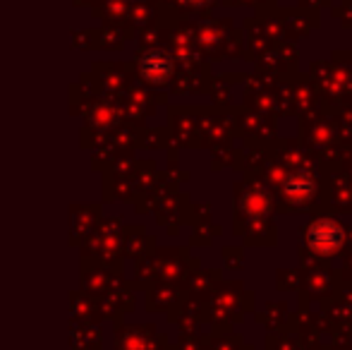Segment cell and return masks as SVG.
<instances>
[{
  "label": "cell",
  "instance_id": "cell-1",
  "mask_svg": "<svg viewBox=\"0 0 352 350\" xmlns=\"http://www.w3.org/2000/svg\"><path fill=\"white\" fill-rule=\"evenodd\" d=\"M338 240H340V233L333 228V226L316 223L314 228H311V243H314L316 250H331Z\"/></svg>",
  "mask_w": 352,
  "mask_h": 350
}]
</instances>
